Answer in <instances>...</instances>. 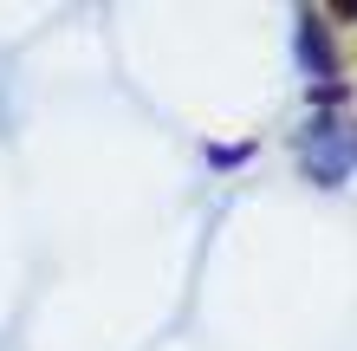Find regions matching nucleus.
I'll use <instances>...</instances> for the list:
<instances>
[{"instance_id": "f03ea898", "label": "nucleus", "mask_w": 357, "mask_h": 351, "mask_svg": "<svg viewBox=\"0 0 357 351\" xmlns=\"http://www.w3.org/2000/svg\"><path fill=\"white\" fill-rule=\"evenodd\" d=\"M299 52L312 59V72H331V66H338V59L325 52V39H319V20H312V13H305V27H299Z\"/></svg>"}, {"instance_id": "f257e3e1", "label": "nucleus", "mask_w": 357, "mask_h": 351, "mask_svg": "<svg viewBox=\"0 0 357 351\" xmlns=\"http://www.w3.org/2000/svg\"><path fill=\"white\" fill-rule=\"evenodd\" d=\"M305 163H312V176H325V182H338L357 170V124L351 117H325V124H312V137H305Z\"/></svg>"}]
</instances>
